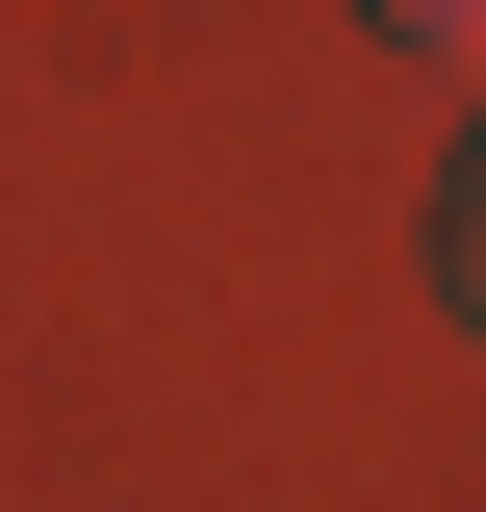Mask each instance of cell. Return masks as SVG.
Instances as JSON below:
<instances>
[{
    "instance_id": "1",
    "label": "cell",
    "mask_w": 486,
    "mask_h": 512,
    "mask_svg": "<svg viewBox=\"0 0 486 512\" xmlns=\"http://www.w3.org/2000/svg\"><path fill=\"white\" fill-rule=\"evenodd\" d=\"M435 282L486 308V128H461V180H435Z\"/></svg>"
},
{
    "instance_id": "2",
    "label": "cell",
    "mask_w": 486,
    "mask_h": 512,
    "mask_svg": "<svg viewBox=\"0 0 486 512\" xmlns=\"http://www.w3.org/2000/svg\"><path fill=\"white\" fill-rule=\"evenodd\" d=\"M359 26H384V52H486V0H359Z\"/></svg>"
}]
</instances>
